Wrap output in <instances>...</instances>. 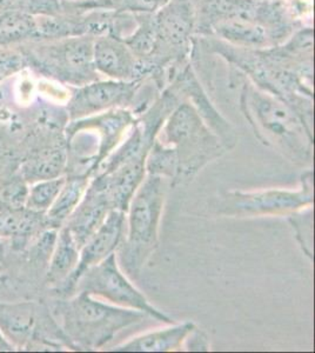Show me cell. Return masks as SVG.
<instances>
[{
    "mask_svg": "<svg viewBox=\"0 0 315 353\" xmlns=\"http://www.w3.org/2000/svg\"><path fill=\"white\" fill-rule=\"evenodd\" d=\"M240 109L263 144L293 164L312 166L313 131L286 103L247 81L241 90Z\"/></svg>",
    "mask_w": 315,
    "mask_h": 353,
    "instance_id": "obj_1",
    "label": "cell"
},
{
    "mask_svg": "<svg viewBox=\"0 0 315 353\" xmlns=\"http://www.w3.org/2000/svg\"><path fill=\"white\" fill-rule=\"evenodd\" d=\"M52 314L72 349L85 351L104 347L123 330L150 317L141 311L104 303L86 292L57 301Z\"/></svg>",
    "mask_w": 315,
    "mask_h": 353,
    "instance_id": "obj_2",
    "label": "cell"
},
{
    "mask_svg": "<svg viewBox=\"0 0 315 353\" xmlns=\"http://www.w3.org/2000/svg\"><path fill=\"white\" fill-rule=\"evenodd\" d=\"M166 181L146 174L128 206L126 231L116 256L121 271L133 281L139 278L159 245V225L167 192Z\"/></svg>",
    "mask_w": 315,
    "mask_h": 353,
    "instance_id": "obj_3",
    "label": "cell"
},
{
    "mask_svg": "<svg viewBox=\"0 0 315 353\" xmlns=\"http://www.w3.org/2000/svg\"><path fill=\"white\" fill-rule=\"evenodd\" d=\"M156 138L174 150L178 169L171 186L187 184L226 149L190 101H181L166 118Z\"/></svg>",
    "mask_w": 315,
    "mask_h": 353,
    "instance_id": "obj_4",
    "label": "cell"
},
{
    "mask_svg": "<svg viewBox=\"0 0 315 353\" xmlns=\"http://www.w3.org/2000/svg\"><path fill=\"white\" fill-rule=\"evenodd\" d=\"M94 37L28 41L17 46L24 54L28 68L60 84L79 88L100 79L93 63Z\"/></svg>",
    "mask_w": 315,
    "mask_h": 353,
    "instance_id": "obj_5",
    "label": "cell"
},
{
    "mask_svg": "<svg viewBox=\"0 0 315 353\" xmlns=\"http://www.w3.org/2000/svg\"><path fill=\"white\" fill-rule=\"evenodd\" d=\"M313 171L301 176L299 190H263L254 192L232 191L220 197L218 213L225 217L250 218L289 216L313 205Z\"/></svg>",
    "mask_w": 315,
    "mask_h": 353,
    "instance_id": "obj_6",
    "label": "cell"
},
{
    "mask_svg": "<svg viewBox=\"0 0 315 353\" xmlns=\"http://www.w3.org/2000/svg\"><path fill=\"white\" fill-rule=\"evenodd\" d=\"M86 292L93 297L104 299L112 305L136 310L165 324H174L167 314L152 305L144 294L132 284L116 261V253L105 258L80 277L76 292Z\"/></svg>",
    "mask_w": 315,
    "mask_h": 353,
    "instance_id": "obj_7",
    "label": "cell"
},
{
    "mask_svg": "<svg viewBox=\"0 0 315 353\" xmlns=\"http://www.w3.org/2000/svg\"><path fill=\"white\" fill-rule=\"evenodd\" d=\"M144 81L98 79L74 88L66 105L68 119L70 121H78L113 109H131L133 111Z\"/></svg>",
    "mask_w": 315,
    "mask_h": 353,
    "instance_id": "obj_8",
    "label": "cell"
},
{
    "mask_svg": "<svg viewBox=\"0 0 315 353\" xmlns=\"http://www.w3.org/2000/svg\"><path fill=\"white\" fill-rule=\"evenodd\" d=\"M126 231V213L118 210H112L92 237L80 249L79 261L76 269L64 281V284L57 289L61 298L72 297L76 292L77 283L90 268L99 264L105 258L116 253Z\"/></svg>",
    "mask_w": 315,
    "mask_h": 353,
    "instance_id": "obj_9",
    "label": "cell"
},
{
    "mask_svg": "<svg viewBox=\"0 0 315 353\" xmlns=\"http://www.w3.org/2000/svg\"><path fill=\"white\" fill-rule=\"evenodd\" d=\"M93 63L98 74L120 81H144L148 76L144 65L132 52L124 39L108 32L94 37Z\"/></svg>",
    "mask_w": 315,
    "mask_h": 353,
    "instance_id": "obj_10",
    "label": "cell"
},
{
    "mask_svg": "<svg viewBox=\"0 0 315 353\" xmlns=\"http://www.w3.org/2000/svg\"><path fill=\"white\" fill-rule=\"evenodd\" d=\"M136 119L138 116L131 109L108 110L94 116L70 121L71 124L66 128V136L80 129L94 130L100 137V149L96 158V166L99 168L100 164L119 146Z\"/></svg>",
    "mask_w": 315,
    "mask_h": 353,
    "instance_id": "obj_11",
    "label": "cell"
},
{
    "mask_svg": "<svg viewBox=\"0 0 315 353\" xmlns=\"http://www.w3.org/2000/svg\"><path fill=\"white\" fill-rule=\"evenodd\" d=\"M145 163L146 157H136L110 171L96 173L90 183L104 191L112 210L128 213L132 198L148 174Z\"/></svg>",
    "mask_w": 315,
    "mask_h": 353,
    "instance_id": "obj_12",
    "label": "cell"
},
{
    "mask_svg": "<svg viewBox=\"0 0 315 353\" xmlns=\"http://www.w3.org/2000/svg\"><path fill=\"white\" fill-rule=\"evenodd\" d=\"M172 84L176 86L184 101H190L194 106V109L198 111L208 128L219 137L223 148L226 150L233 149L236 144V134L234 130L231 125L228 124V121H225L223 117L220 116V113L213 108V105L207 98V94L200 86L199 81L196 79V74L192 71V68L186 66L178 76H176Z\"/></svg>",
    "mask_w": 315,
    "mask_h": 353,
    "instance_id": "obj_13",
    "label": "cell"
},
{
    "mask_svg": "<svg viewBox=\"0 0 315 353\" xmlns=\"http://www.w3.org/2000/svg\"><path fill=\"white\" fill-rule=\"evenodd\" d=\"M112 208L103 190L88 184L84 197L63 226L68 228L79 250L104 224Z\"/></svg>",
    "mask_w": 315,
    "mask_h": 353,
    "instance_id": "obj_14",
    "label": "cell"
},
{
    "mask_svg": "<svg viewBox=\"0 0 315 353\" xmlns=\"http://www.w3.org/2000/svg\"><path fill=\"white\" fill-rule=\"evenodd\" d=\"M204 34H211L233 48L260 51L276 44L266 28L253 21L238 18L221 19L208 26Z\"/></svg>",
    "mask_w": 315,
    "mask_h": 353,
    "instance_id": "obj_15",
    "label": "cell"
},
{
    "mask_svg": "<svg viewBox=\"0 0 315 353\" xmlns=\"http://www.w3.org/2000/svg\"><path fill=\"white\" fill-rule=\"evenodd\" d=\"M53 314L46 311H40L33 304L20 305H5L0 304V329L4 331L13 344H24L31 341H41L46 343L43 332L39 329V323L52 318Z\"/></svg>",
    "mask_w": 315,
    "mask_h": 353,
    "instance_id": "obj_16",
    "label": "cell"
},
{
    "mask_svg": "<svg viewBox=\"0 0 315 353\" xmlns=\"http://www.w3.org/2000/svg\"><path fill=\"white\" fill-rule=\"evenodd\" d=\"M68 141H56L37 151L21 166V178L28 184L64 176L68 169Z\"/></svg>",
    "mask_w": 315,
    "mask_h": 353,
    "instance_id": "obj_17",
    "label": "cell"
},
{
    "mask_svg": "<svg viewBox=\"0 0 315 353\" xmlns=\"http://www.w3.org/2000/svg\"><path fill=\"white\" fill-rule=\"evenodd\" d=\"M196 329L192 321L173 325L167 329L146 333L121 345L114 346L116 352H171L184 349L188 334Z\"/></svg>",
    "mask_w": 315,
    "mask_h": 353,
    "instance_id": "obj_18",
    "label": "cell"
},
{
    "mask_svg": "<svg viewBox=\"0 0 315 353\" xmlns=\"http://www.w3.org/2000/svg\"><path fill=\"white\" fill-rule=\"evenodd\" d=\"M79 248L66 226L58 230L56 244L48 261L46 283L48 286L59 289L70 274L76 269L79 261Z\"/></svg>",
    "mask_w": 315,
    "mask_h": 353,
    "instance_id": "obj_19",
    "label": "cell"
},
{
    "mask_svg": "<svg viewBox=\"0 0 315 353\" xmlns=\"http://www.w3.org/2000/svg\"><path fill=\"white\" fill-rule=\"evenodd\" d=\"M91 178L86 174H66L63 189L46 211V219L51 230H59L76 210L88 190Z\"/></svg>",
    "mask_w": 315,
    "mask_h": 353,
    "instance_id": "obj_20",
    "label": "cell"
},
{
    "mask_svg": "<svg viewBox=\"0 0 315 353\" xmlns=\"http://www.w3.org/2000/svg\"><path fill=\"white\" fill-rule=\"evenodd\" d=\"M36 41V16L13 11L0 12V48Z\"/></svg>",
    "mask_w": 315,
    "mask_h": 353,
    "instance_id": "obj_21",
    "label": "cell"
},
{
    "mask_svg": "<svg viewBox=\"0 0 315 353\" xmlns=\"http://www.w3.org/2000/svg\"><path fill=\"white\" fill-rule=\"evenodd\" d=\"M145 169L148 174L170 179L172 183L176 178L178 169L174 150L167 145L163 144L158 138H156L146 157Z\"/></svg>",
    "mask_w": 315,
    "mask_h": 353,
    "instance_id": "obj_22",
    "label": "cell"
},
{
    "mask_svg": "<svg viewBox=\"0 0 315 353\" xmlns=\"http://www.w3.org/2000/svg\"><path fill=\"white\" fill-rule=\"evenodd\" d=\"M65 181L66 174L31 184L28 188L25 208L38 212H46L58 197L60 190L64 186Z\"/></svg>",
    "mask_w": 315,
    "mask_h": 353,
    "instance_id": "obj_23",
    "label": "cell"
},
{
    "mask_svg": "<svg viewBox=\"0 0 315 353\" xmlns=\"http://www.w3.org/2000/svg\"><path fill=\"white\" fill-rule=\"evenodd\" d=\"M288 221L296 232V238L303 253L313 259V216L312 206L287 216Z\"/></svg>",
    "mask_w": 315,
    "mask_h": 353,
    "instance_id": "obj_24",
    "label": "cell"
},
{
    "mask_svg": "<svg viewBox=\"0 0 315 353\" xmlns=\"http://www.w3.org/2000/svg\"><path fill=\"white\" fill-rule=\"evenodd\" d=\"M28 68L24 54L17 45L0 48V81Z\"/></svg>",
    "mask_w": 315,
    "mask_h": 353,
    "instance_id": "obj_25",
    "label": "cell"
},
{
    "mask_svg": "<svg viewBox=\"0 0 315 353\" xmlns=\"http://www.w3.org/2000/svg\"><path fill=\"white\" fill-rule=\"evenodd\" d=\"M184 347H186L188 351H208L210 341H208L207 336L196 327L186 338Z\"/></svg>",
    "mask_w": 315,
    "mask_h": 353,
    "instance_id": "obj_26",
    "label": "cell"
},
{
    "mask_svg": "<svg viewBox=\"0 0 315 353\" xmlns=\"http://www.w3.org/2000/svg\"><path fill=\"white\" fill-rule=\"evenodd\" d=\"M17 346L13 344L12 341L8 339V336L5 334L4 331L0 329V352L3 351H14Z\"/></svg>",
    "mask_w": 315,
    "mask_h": 353,
    "instance_id": "obj_27",
    "label": "cell"
},
{
    "mask_svg": "<svg viewBox=\"0 0 315 353\" xmlns=\"http://www.w3.org/2000/svg\"><path fill=\"white\" fill-rule=\"evenodd\" d=\"M3 256H4V248L0 244V264L3 263Z\"/></svg>",
    "mask_w": 315,
    "mask_h": 353,
    "instance_id": "obj_28",
    "label": "cell"
}]
</instances>
